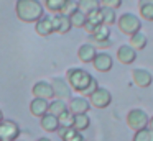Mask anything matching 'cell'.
<instances>
[{
    "label": "cell",
    "instance_id": "1",
    "mask_svg": "<svg viewBox=\"0 0 153 141\" xmlns=\"http://www.w3.org/2000/svg\"><path fill=\"white\" fill-rule=\"evenodd\" d=\"M17 18L25 23H36L45 16V7L40 0H17L15 3Z\"/></svg>",
    "mask_w": 153,
    "mask_h": 141
},
{
    "label": "cell",
    "instance_id": "2",
    "mask_svg": "<svg viewBox=\"0 0 153 141\" xmlns=\"http://www.w3.org/2000/svg\"><path fill=\"white\" fill-rule=\"evenodd\" d=\"M92 74L84 69H79V67H71L66 74V80L69 84L71 90H76L79 94H84L87 90V87L91 85L92 82Z\"/></svg>",
    "mask_w": 153,
    "mask_h": 141
},
{
    "label": "cell",
    "instance_id": "3",
    "mask_svg": "<svg viewBox=\"0 0 153 141\" xmlns=\"http://www.w3.org/2000/svg\"><path fill=\"white\" fill-rule=\"evenodd\" d=\"M119 30L123 35H135L142 30V20L133 13H122L119 16Z\"/></svg>",
    "mask_w": 153,
    "mask_h": 141
},
{
    "label": "cell",
    "instance_id": "4",
    "mask_svg": "<svg viewBox=\"0 0 153 141\" xmlns=\"http://www.w3.org/2000/svg\"><path fill=\"white\" fill-rule=\"evenodd\" d=\"M148 121H150V117L146 115L145 110H142V108H133V110H130L128 115H127V125H128V128L133 130L135 133L148 128Z\"/></svg>",
    "mask_w": 153,
    "mask_h": 141
},
{
    "label": "cell",
    "instance_id": "5",
    "mask_svg": "<svg viewBox=\"0 0 153 141\" xmlns=\"http://www.w3.org/2000/svg\"><path fill=\"white\" fill-rule=\"evenodd\" d=\"M89 103H91V107H94V108H99V110H102V108H105V107H109L110 103H112V94H110L107 89H104V87H99L94 94H91L89 95Z\"/></svg>",
    "mask_w": 153,
    "mask_h": 141
},
{
    "label": "cell",
    "instance_id": "6",
    "mask_svg": "<svg viewBox=\"0 0 153 141\" xmlns=\"http://www.w3.org/2000/svg\"><path fill=\"white\" fill-rule=\"evenodd\" d=\"M20 136V126L13 120H4L0 123V141H17Z\"/></svg>",
    "mask_w": 153,
    "mask_h": 141
},
{
    "label": "cell",
    "instance_id": "7",
    "mask_svg": "<svg viewBox=\"0 0 153 141\" xmlns=\"http://www.w3.org/2000/svg\"><path fill=\"white\" fill-rule=\"evenodd\" d=\"M51 87H53V94L56 98L59 100H66V98H73V90H71L69 84H68L66 79L63 77H54L51 82Z\"/></svg>",
    "mask_w": 153,
    "mask_h": 141
},
{
    "label": "cell",
    "instance_id": "8",
    "mask_svg": "<svg viewBox=\"0 0 153 141\" xmlns=\"http://www.w3.org/2000/svg\"><path fill=\"white\" fill-rule=\"evenodd\" d=\"M68 110L73 115H86L91 110V103L86 97H73L69 100Z\"/></svg>",
    "mask_w": 153,
    "mask_h": 141
},
{
    "label": "cell",
    "instance_id": "9",
    "mask_svg": "<svg viewBox=\"0 0 153 141\" xmlns=\"http://www.w3.org/2000/svg\"><path fill=\"white\" fill-rule=\"evenodd\" d=\"M31 94L35 95V98H43V100H51L54 97L53 87L46 80H38L33 85V89H31Z\"/></svg>",
    "mask_w": 153,
    "mask_h": 141
},
{
    "label": "cell",
    "instance_id": "10",
    "mask_svg": "<svg viewBox=\"0 0 153 141\" xmlns=\"http://www.w3.org/2000/svg\"><path fill=\"white\" fill-rule=\"evenodd\" d=\"M92 66H94V69L99 71V72H109L110 69L114 67V59H112V56L107 54V52H97L94 61H92Z\"/></svg>",
    "mask_w": 153,
    "mask_h": 141
},
{
    "label": "cell",
    "instance_id": "11",
    "mask_svg": "<svg viewBox=\"0 0 153 141\" xmlns=\"http://www.w3.org/2000/svg\"><path fill=\"white\" fill-rule=\"evenodd\" d=\"M51 21H53V30L56 33H59V35H66L73 28L69 21V16L61 15V13H56L54 16H51Z\"/></svg>",
    "mask_w": 153,
    "mask_h": 141
},
{
    "label": "cell",
    "instance_id": "12",
    "mask_svg": "<svg viewBox=\"0 0 153 141\" xmlns=\"http://www.w3.org/2000/svg\"><path fill=\"white\" fill-rule=\"evenodd\" d=\"M132 79H133V84H137L138 87H142V89L150 87V85H152V80H153L152 72L146 71V69H140V67L138 69H133Z\"/></svg>",
    "mask_w": 153,
    "mask_h": 141
},
{
    "label": "cell",
    "instance_id": "13",
    "mask_svg": "<svg viewBox=\"0 0 153 141\" xmlns=\"http://www.w3.org/2000/svg\"><path fill=\"white\" fill-rule=\"evenodd\" d=\"M117 59H119V62L128 66V64H132V62H135L137 51L133 48H130L128 44H122L119 49H117Z\"/></svg>",
    "mask_w": 153,
    "mask_h": 141
},
{
    "label": "cell",
    "instance_id": "14",
    "mask_svg": "<svg viewBox=\"0 0 153 141\" xmlns=\"http://www.w3.org/2000/svg\"><path fill=\"white\" fill-rule=\"evenodd\" d=\"M48 107H50V102L43 100V98H33L30 102V111L33 117L41 118L48 113Z\"/></svg>",
    "mask_w": 153,
    "mask_h": 141
},
{
    "label": "cell",
    "instance_id": "15",
    "mask_svg": "<svg viewBox=\"0 0 153 141\" xmlns=\"http://www.w3.org/2000/svg\"><path fill=\"white\" fill-rule=\"evenodd\" d=\"M96 54H97V51H96V48H94L91 43L79 46V49H77V58H79V61L84 62V64L92 62L94 58H96Z\"/></svg>",
    "mask_w": 153,
    "mask_h": 141
},
{
    "label": "cell",
    "instance_id": "16",
    "mask_svg": "<svg viewBox=\"0 0 153 141\" xmlns=\"http://www.w3.org/2000/svg\"><path fill=\"white\" fill-rule=\"evenodd\" d=\"M35 31L40 36H50L51 33H54L51 16H43L41 20H38V21L35 23Z\"/></svg>",
    "mask_w": 153,
    "mask_h": 141
},
{
    "label": "cell",
    "instance_id": "17",
    "mask_svg": "<svg viewBox=\"0 0 153 141\" xmlns=\"http://www.w3.org/2000/svg\"><path fill=\"white\" fill-rule=\"evenodd\" d=\"M40 125H41V128H43L45 131H48V133H54V131L59 130L58 118L53 117V115H50V113H46L45 117L40 118Z\"/></svg>",
    "mask_w": 153,
    "mask_h": 141
},
{
    "label": "cell",
    "instance_id": "18",
    "mask_svg": "<svg viewBox=\"0 0 153 141\" xmlns=\"http://www.w3.org/2000/svg\"><path fill=\"white\" fill-rule=\"evenodd\" d=\"M107 39H110V30H109V26H105V25L97 26V28L94 30V33L91 35V41H92V44L107 41Z\"/></svg>",
    "mask_w": 153,
    "mask_h": 141
},
{
    "label": "cell",
    "instance_id": "19",
    "mask_svg": "<svg viewBox=\"0 0 153 141\" xmlns=\"http://www.w3.org/2000/svg\"><path fill=\"white\" fill-rule=\"evenodd\" d=\"M100 8V0H77V10L82 12L84 15L96 12Z\"/></svg>",
    "mask_w": 153,
    "mask_h": 141
},
{
    "label": "cell",
    "instance_id": "20",
    "mask_svg": "<svg viewBox=\"0 0 153 141\" xmlns=\"http://www.w3.org/2000/svg\"><path fill=\"white\" fill-rule=\"evenodd\" d=\"M146 44H148V38H146L142 31H138V33H135V35L130 36V44L128 46L133 48L135 51H142V49H145Z\"/></svg>",
    "mask_w": 153,
    "mask_h": 141
},
{
    "label": "cell",
    "instance_id": "21",
    "mask_svg": "<svg viewBox=\"0 0 153 141\" xmlns=\"http://www.w3.org/2000/svg\"><path fill=\"white\" fill-rule=\"evenodd\" d=\"M59 136L63 141H86V138H84L79 131L74 130V128H61Z\"/></svg>",
    "mask_w": 153,
    "mask_h": 141
},
{
    "label": "cell",
    "instance_id": "22",
    "mask_svg": "<svg viewBox=\"0 0 153 141\" xmlns=\"http://www.w3.org/2000/svg\"><path fill=\"white\" fill-rule=\"evenodd\" d=\"M68 110V105L64 100H59V98H54L53 102H50V107H48V113L53 115V117H59L61 113Z\"/></svg>",
    "mask_w": 153,
    "mask_h": 141
},
{
    "label": "cell",
    "instance_id": "23",
    "mask_svg": "<svg viewBox=\"0 0 153 141\" xmlns=\"http://www.w3.org/2000/svg\"><path fill=\"white\" fill-rule=\"evenodd\" d=\"M91 126V118H89V115H74V125H73V128L76 131H86L87 128Z\"/></svg>",
    "mask_w": 153,
    "mask_h": 141
},
{
    "label": "cell",
    "instance_id": "24",
    "mask_svg": "<svg viewBox=\"0 0 153 141\" xmlns=\"http://www.w3.org/2000/svg\"><path fill=\"white\" fill-rule=\"evenodd\" d=\"M100 15H102V23L105 26H110L114 23H117V12L107 7H100Z\"/></svg>",
    "mask_w": 153,
    "mask_h": 141
},
{
    "label": "cell",
    "instance_id": "25",
    "mask_svg": "<svg viewBox=\"0 0 153 141\" xmlns=\"http://www.w3.org/2000/svg\"><path fill=\"white\" fill-rule=\"evenodd\" d=\"M69 21H71V26H76V28H84V25H86V21H87V15H84L82 12L76 10V12L69 16Z\"/></svg>",
    "mask_w": 153,
    "mask_h": 141
},
{
    "label": "cell",
    "instance_id": "26",
    "mask_svg": "<svg viewBox=\"0 0 153 141\" xmlns=\"http://www.w3.org/2000/svg\"><path fill=\"white\" fill-rule=\"evenodd\" d=\"M58 123H59V130L61 128H73L74 125V115L69 110H66L64 113H61L58 117Z\"/></svg>",
    "mask_w": 153,
    "mask_h": 141
},
{
    "label": "cell",
    "instance_id": "27",
    "mask_svg": "<svg viewBox=\"0 0 153 141\" xmlns=\"http://www.w3.org/2000/svg\"><path fill=\"white\" fill-rule=\"evenodd\" d=\"M64 3H66V0H45L46 8L50 10V12H53V13H61Z\"/></svg>",
    "mask_w": 153,
    "mask_h": 141
},
{
    "label": "cell",
    "instance_id": "28",
    "mask_svg": "<svg viewBox=\"0 0 153 141\" xmlns=\"http://www.w3.org/2000/svg\"><path fill=\"white\" fill-rule=\"evenodd\" d=\"M77 10V0H66L63 10H61V15H66V16H71L74 12Z\"/></svg>",
    "mask_w": 153,
    "mask_h": 141
},
{
    "label": "cell",
    "instance_id": "29",
    "mask_svg": "<svg viewBox=\"0 0 153 141\" xmlns=\"http://www.w3.org/2000/svg\"><path fill=\"white\" fill-rule=\"evenodd\" d=\"M132 141H153V133L148 128H145V130H142V131H137Z\"/></svg>",
    "mask_w": 153,
    "mask_h": 141
},
{
    "label": "cell",
    "instance_id": "30",
    "mask_svg": "<svg viewBox=\"0 0 153 141\" xmlns=\"http://www.w3.org/2000/svg\"><path fill=\"white\" fill-rule=\"evenodd\" d=\"M140 8V16L145 18L146 21H153V5H142Z\"/></svg>",
    "mask_w": 153,
    "mask_h": 141
},
{
    "label": "cell",
    "instance_id": "31",
    "mask_svg": "<svg viewBox=\"0 0 153 141\" xmlns=\"http://www.w3.org/2000/svg\"><path fill=\"white\" fill-rule=\"evenodd\" d=\"M100 7H107V8L117 10L122 7V0H100Z\"/></svg>",
    "mask_w": 153,
    "mask_h": 141
},
{
    "label": "cell",
    "instance_id": "32",
    "mask_svg": "<svg viewBox=\"0 0 153 141\" xmlns=\"http://www.w3.org/2000/svg\"><path fill=\"white\" fill-rule=\"evenodd\" d=\"M97 89H99V84H97V79L94 77V79H92V82H91V85L87 87V90L84 92L82 95H84V97H89V95H91V94H94V92H96Z\"/></svg>",
    "mask_w": 153,
    "mask_h": 141
},
{
    "label": "cell",
    "instance_id": "33",
    "mask_svg": "<svg viewBox=\"0 0 153 141\" xmlns=\"http://www.w3.org/2000/svg\"><path fill=\"white\" fill-rule=\"evenodd\" d=\"M94 48L96 46H99V48H109V46H112V41L110 39H107V41H102V43H97V44H92Z\"/></svg>",
    "mask_w": 153,
    "mask_h": 141
},
{
    "label": "cell",
    "instance_id": "34",
    "mask_svg": "<svg viewBox=\"0 0 153 141\" xmlns=\"http://www.w3.org/2000/svg\"><path fill=\"white\" fill-rule=\"evenodd\" d=\"M142 5H153V0H138V7Z\"/></svg>",
    "mask_w": 153,
    "mask_h": 141
},
{
    "label": "cell",
    "instance_id": "35",
    "mask_svg": "<svg viewBox=\"0 0 153 141\" xmlns=\"http://www.w3.org/2000/svg\"><path fill=\"white\" fill-rule=\"evenodd\" d=\"M148 130L153 133V117H150V121H148Z\"/></svg>",
    "mask_w": 153,
    "mask_h": 141
},
{
    "label": "cell",
    "instance_id": "36",
    "mask_svg": "<svg viewBox=\"0 0 153 141\" xmlns=\"http://www.w3.org/2000/svg\"><path fill=\"white\" fill-rule=\"evenodd\" d=\"M2 121H4V111L0 110V123H2Z\"/></svg>",
    "mask_w": 153,
    "mask_h": 141
},
{
    "label": "cell",
    "instance_id": "37",
    "mask_svg": "<svg viewBox=\"0 0 153 141\" xmlns=\"http://www.w3.org/2000/svg\"><path fill=\"white\" fill-rule=\"evenodd\" d=\"M38 141H51V140H50V138H40Z\"/></svg>",
    "mask_w": 153,
    "mask_h": 141
},
{
    "label": "cell",
    "instance_id": "38",
    "mask_svg": "<svg viewBox=\"0 0 153 141\" xmlns=\"http://www.w3.org/2000/svg\"><path fill=\"white\" fill-rule=\"evenodd\" d=\"M17 141H18V140H17Z\"/></svg>",
    "mask_w": 153,
    "mask_h": 141
}]
</instances>
